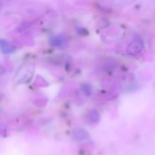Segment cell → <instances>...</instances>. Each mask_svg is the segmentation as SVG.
Listing matches in <instances>:
<instances>
[{"instance_id":"277c9868","label":"cell","mask_w":155,"mask_h":155,"mask_svg":"<svg viewBox=\"0 0 155 155\" xmlns=\"http://www.w3.org/2000/svg\"><path fill=\"white\" fill-rule=\"evenodd\" d=\"M89 121L92 124H95V123H98L100 120V114L97 110H93L89 113Z\"/></svg>"},{"instance_id":"7a4b0ae2","label":"cell","mask_w":155,"mask_h":155,"mask_svg":"<svg viewBox=\"0 0 155 155\" xmlns=\"http://www.w3.org/2000/svg\"><path fill=\"white\" fill-rule=\"evenodd\" d=\"M0 50L4 54H11V53L15 51V48L8 41L4 40V39H0Z\"/></svg>"},{"instance_id":"ba28073f","label":"cell","mask_w":155,"mask_h":155,"mask_svg":"<svg viewBox=\"0 0 155 155\" xmlns=\"http://www.w3.org/2000/svg\"><path fill=\"white\" fill-rule=\"evenodd\" d=\"M2 8V5H0V11H1Z\"/></svg>"},{"instance_id":"52a82bcc","label":"cell","mask_w":155,"mask_h":155,"mask_svg":"<svg viewBox=\"0 0 155 155\" xmlns=\"http://www.w3.org/2000/svg\"><path fill=\"white\" fill-rule=\"evenodd\" d=\"M2 98H3V94L0 92V101H1V100L2 99Z\"/></svg>"},{"instance_id":"3957f363","label":"cell","mask_w":155,"mask_h":155,"mask_svg":"<svg viewBox=\"0 0 155 155\" xmlns=\"http://www.w3.org/2000/svg\"><path fill=\"white\" fill-rule=\"evenodd\" d=\"M65 40H66V39H65V37L64 36H54L52 39H51L50 42H51V44L53 46L58 47L63 45L65 42Z\"/></svg>"},{"instance_id":"6da1fadb","label":"cell","mask_w":155,"mask_h":155,"mask_svg":"<svg viewBox=\"0 0 155 155\" xmlns=\"http://www.w3.org/2000/svg\"><path fill=\"white\" fill-rule=\"evenodd\" d=\"M144 48V42L142 39L136 37L133 39L127 47V52L130 54H137L142 51Z\"/></svg>"},{"instance_id":"8992f818","label":"cell","mask_w":155,"mask_h":155,"mask_svg":"<svg viewBox=\"0 0 155 155\" xmlns=\"http://www.w3.org/2000/svg\"><path fill=\"white\" fill-rule=\"evenodd\" d=\"M5 73V69L4 67L2 66V65H0V76L3 75Z\"/></svg>"},{"instance_id":"5b68a950","label":"cell","mask_w":155,"mask_h":155,"mask_svg":"<svg viewBox=\"0 0 155 155\" xmlns=\"http://www.w3.org/2000/svg\"><path fill=\"white\" fill-rule=\"evenodd\" d=\"M12 0H0V5H6L10 2Z\"/></svg>"}]
</instances>
